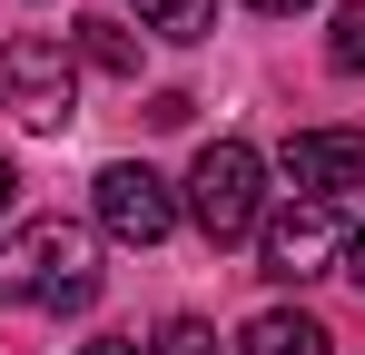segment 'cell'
<instances>
[{
	"mask_svg": "<svg viewBox=\"0 0 365 355\" xmlns=\"http://www.w3.org/2000/svg\"><path fill=\"white\" fill-rule=\"evenodd\" d=\"M287 178H297V197L336 207L346 187H365V128H297L287 138Z\"/></svg>",
	"mask_w": 365,
	"mask_h": 355,
	"instance_id": "cell-6",
	"label": "cell"
},
{
	"mask_svg": "<svg viewBox=\"0 0 365 355\" xmlns=\"http://www.w3.org/2000/svg\"><path fill=\"white\" fill-rule=\"evenodd\" d=\"M79 59L109 69V79H138V40H128V20H79Z\"/></svg>",
	"mask_w": 365,
	"mask_h": 355,
	"instance_id": "cell-8",
	"label": "cell"
},
{
	"mask_svg": "<svg viewBox=\"0 0 365 355\" xmlns=\"http://www.w3.org/2000/svg\"><path fill=\"white\" fill-rule=\"evenodd\" d=\"M79 355H148L138 336H99V346H79Z\"/></svg>",
	"mask_w": 365,
	"mask_h": 355,
	"instance_id": "cell-14",
	"label": "cell"
},
{
	"mask_svg": "<svg viewBox=\"0 0 365 355\" xmlns=\"http://www.w3.org/2000/svg\"><path fill=\"white\" fill-rule=\"evenodd\" d=\"M0 109L20 118V128H40V138H60L69 118H79V59L50 30H10L0 40Z\"/></svg>",
	"mask_w": 365,
	"mask_h": 355,
	"instance_id": "cell-2",
	"label": "cell"
},
{
	"mask_svg": "<svg viewBox=\"0 0 365 355\" xmlns=\"http://www.w3.org/2000/svg\"><path fill=\"white\" fill-rule=\"evenodd\" d=\"M346 257V227H336V207H316V197H297V207H277L267 217V277H326Z\"/></svg>",
	"mask_w": 365,
	"mask_h": 355,
	"instance_id": "cell-5",
	"label": "cell"
},
{
	"mask_svg": "<svg viewBox=\"0 0 365 355\" xmlns=\"http://www.w3.org/2000/svg\"><path fill=\"white\" fill-rule=\"evenodd\" d=\"M148 118H158V128H187V118H197V99H187V89H158V99H148Z\"/></svg>",
	"mask_w": 365,
	"mask_h": 355,
	"instance_id": "cell-12",
	"label": "cell"
},
{
	"mask_svg": "<svg viewBox=\"0 0 365 355\" xmlns=\"http://www.w3.org/2000/svg\"><path fill=\"white\" fill-rule=\"evenodd\" d=\"M10 197H20V168H10V158H0V217H10Z\"/></svg>",
	"mask_w": 365,
	"mask_h": 355,
	"instance_id": "cell-16",
	"label": "cell"
},
{
	"mask_svg": "<svg viewBox=\"0 0 365 355\" xmlns=\"http://www.w3.org/2000/svg\"><path fill=\"white\" fill-rule=\"evenodd\" d=\"M187 217L217 237V247L257 237V217H267V168H257L247 138H207V148H197V168H187Z\"/></svg>",
	"mask_w": 365,
	"mask_h": 355,
	"instance_id": "cell-3",
	"label": "cell"
},
{
	"mask_svg": "<svg viewBox=\"0 0 365 355\" xmlns=\"http://www.w3.org/2000/svg\"><path fill=\"white\" fill-rule=\"evenodd\" d=\"M247 10H267V20H297V10H306V0H247Z\"/></svg>",
	"mask_w": 365,
	"mask_h": 355,
	"instance_id": "cell-15",
	"label": "cell"
},
{
	"mask_svg": "<svg viewBox=\"0 0 365 355\" xmlns=\"http://www.w3.org/2000/svg\"><path fill=\"white\" fill-rule=\"evenodd\" d=\"M138 20H148L158 40H207V20H217V0H138Z\"/></svg>",
	"mask_w": 365,
	"mask_h": 355,
	"instance_id": "cell-9",
	"label": "cell"
},
{
	"mask_svg": "<svg viewBox=\"0 0 365 355\" xmlns=\"http://www.w3.org/2000/svg\"><path fill=\"white\" fill-rule=\"evenodd\" d=\"M247 355H326L336 336L306 316V306H267V316H247V336H237Z\"/></svg>",
	"mask_w": 365,
	"mask_h": 355,
	"instance_id": "cell-7",
	"label": "cell"
},
{
	"mask_svg": "<svg viewBox=\"0 0 365 355\" xmlns=\"http://www.w3.org/2000/svg\"><path fill=\"white\" fill-rule=\"evenodd\" d=\"M99 277H89V237L69 217H40V227L0 237V306H89Z\"/></svg>",
	"mask_w": 365,
	"mask_h": 355,
	"instance_id": "cell-1",
	"label": "cell"
},
{
	"mask_svg": "<svg viewBox=\"0 0 365 355\" xmlns=\"http://www.w3.org/2000/svg\"><path fill=\"white\" fill-rule=\"evenodd\" d=\"M326 69L365 79V0H336V30H326Z\"/></svg>",
	"mask_w": 365,
	"mask_h": 355,
	"instance_id": "cell-10",
	"label": "cell"
},
{
	"mask_svg": "<svg viewBox=\"0 0 365 355\" xmlns=\"http://www.w3.org/2000/svg\"><path fill=\"white\" fill-rule=\"evenodd\" d=\"M336 267H346V277L365 287V227H346V257H336Z\"/></svg>",
	"mask_w": 365,
	"mask_h": 355,
	"instance_id": "cell-13",
	"label": "cell"
},
{
	"mask_svg": "<svg viewBox=\"0 0 365 355\" xmlns=\"http://www.w3.org/2000/svg\"><path fill=\"white\" fill-rule=\"evenodd\" d=\"M89 207H99V227L119 237V247H158V237L178 227V197H168V178H158V168H138V158L99 168Z\"/></svg>",
	"mask_w": 365,
	"mask_h": 355,
	"instance_id": "cell-4",
	"label": "cell"
},
{
	"mask_svg": "<svg viewBox=\"0 0 365 355\" xmlns=\"http://www.w3.org/2000/svg\"><path fill=\"white\" fill-rule=\"evenodd\" d=\"M148 355H217V336H207L197 316H168V326L148 336Z\"/></svg>",
	"mask_w": 365,
	"mask_h": 355,
	"instance_id": "cell-11",
	"label": "cell"
}]
</instances>
